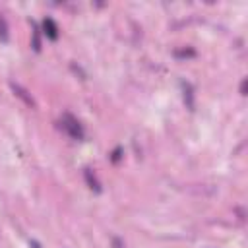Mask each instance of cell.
<instances>
[{"instance_id":"obj_1","label":"cell","mask_w":248,"mask_h":248,"mask_svg":"<svg viewBox=\"0 0 248 248\" xmlns=\"http://www.w3.org/2000/svg\"><path fill=\"white\" fill-rule=\"evenodd\" d=\"M60 126H62V130H64L72 140H83V136H85L83 126H81V124H79V120H78L76 116H72L70 112H66V114L62 116Z\"/></svg>"},{"instance_id":"obj_8","label":"cell","mask_w":248,"mask_h":248,"mask_svg":"<svg viewBox=\"0 0 248 248\" xmlns=\"http://www.w3.org/2000/svg\"><path fill=\"white\" fill-rule=\"evenodd\" d=\"M240 93L246 95V79H242V83H240Z\"/></svg>"},{"instance_id":"obj_5","label":"cell","mask_w":248,"mask_h":248,"mask_svg":"<svg viewBox=\"0 0 248 248\" xmlns=\"http://www.w3.org/2000/svg\"><path fill=\"white\" fill-rule=\"evenodd\" d=\"M8 39H10V35H8V25H6V19L0 16V41L8 43Z\"/></svg>"},{"instance_id":"obj_6","label":"cell","mask_w":248,"mask_h":248,"mask_svg":"<svg viewBox=\"0 0 248 248\" xmlns=\"http://www.w3.org/2000/svg\"><path fill=\"white\" fill-rule=\"evenodd\" d=\"M194 54H196V52H194L192 48H190V50H176V52H174V56H186V58H188V56H194Z\"/></svg>"},{"instance_id":"obj_7","label":"cell","mask_w":248,"mask_h":248,"mask_svg":"<svg viewBox=\"0 0 248 248\" xmlns=\"http://www.w3.org/2000/svg\"><path fill=\"white\" fill-rule=\"evenodd\" d=\"M120 153H122V149H120V147H116V149H114V153H112V161H114V163L120 159Z\"/></svg>"},{"instance_id":"obj_4","label":"cell","mask_w":248,"mask_h":248,"mask_svg":"<svg viewBox=\"0 0 248 248\" xmlns=\"http://www.w3.org/2000/svg\"><path fill=\"white\" fill-rule=\"evenodd\" d=\"M85 180H87V184H89V188L91 190H95V192H101V184L97 182V178H95V174H91V169H85Z\"/></svg>"},{"instance_id":"obj_9","label":"cell","mask_w":248,"mask_h":248,"mask_svg":"<svg viewBox=\"0 0 248 248\" xmlns=\"http://www.w3.org/2000/svg\"><path fill=\"white\" fill-rule=\"evenodd\" d=\"M29 248H41V244H39L37 240H31V242H29Z\"/></svg>"},{"instance_id":"obj_3","label":"cell","mask_w":248,"mask_h":248,"mask_svg":"<svg viewBox=\"0 0 248 248\" xmlns=\"http://www.w3.org/2000/svg\"><path fill=\"white\" fill-rule=\"evenodd\" d=\"M10 85H12L14 93H16V95H17L19 99H23V101H25V103H27L29 107H33V105H35V103H33V99H31L29 95H27V91H25L23 87H19V85H16V83H10Z\"/></svg>"},{"instance_id":"obj_2","label":"cell","mask_w":248,"mask_h":248,"mask_svg":"<svg viewBox=\"0 0 248 248\" xmlns=\"http://www.w3.org/2000/svg\"><path fill=\"white\" fill-rule=\"evenodd\" d=\"M43 33L50 41H56L58 39V25H56V21L52 17H45V21H43Z\"/></svg>"}]
</instances>
